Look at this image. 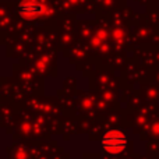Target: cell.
<instances>
[{"label": "cell", "instance_id": "obj_1", "mask_svg": "<svg viewBox=\"0 0 159 159\" xmlns=\"http://www.w3.org/2000/svg\"><path fill=\"white\" fill-rule=\"evenodd\" d=\"M127 137L119 130H110L102 137V148L110 155H117L126 149Z\"/></svg>", "mask_w": 159, "mask_h": 159}, {"label": "cell", "instance_id": "obj_2", "mask_svg": "<svg viewBox=\"0 0 159 159\" xmlns=\"http://www.w3.org/2000/svg\"><path fill=\"white\" fill-rule=\"evenodd\" d=\"M18 13L28 20L39 18L48 13V6L41 0H22L18 4Z\"/></svg>", "mask_w": 159, "mask_h": 159}]
</instances>
